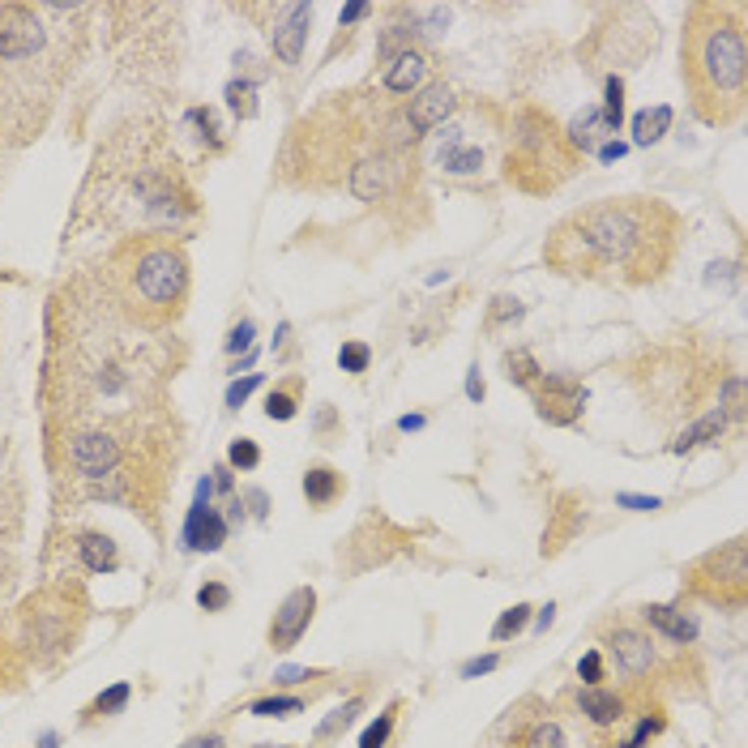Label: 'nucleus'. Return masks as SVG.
<instances>
[{
  "label": "nucleus",
  "instance_id": "f704fd0d",
  "mask_svg": "<svg viewBox=\"0 0 748 748\" xmlns=\"http://www.w3.org/2000/svg\"><path fill=\"white\" fill-rule=\"evenodd\" d=\"M197 603H201L206 612H227V607H232V590H227L223 581H206V586L197 590Z\"/></svg>",
  "mask_w": 748,
  "mask_h": 748
},
{
  "label": "nucleus",
  "instance_id": "dca6fc26",
  "mask_svg": "<svg viewBox=\"0 0 748 748\" xmlns=\"http://www.w3.org/2000/svg\"><path fill=\"white\" fill-rule=\"evenodd\" d=\"M577 705H581V714H586L595 727H616L620 714H624V697L612 693V688H603V684L581 688V693H577Z\"/></svg>",
  "mask_w": 748,
  "mask_h": 748
},
{
  "label": "nucleus",
  "instance_id": "473e14b6",
  "mask_svg": "<svg viewBox=\"0 0 748 748\" xmlns=\"http://www.w3.org/2000/svg\"><path fill=\"white\" fill-rule=\"evenodd\" d=\"M368 360H372L368 342H342V351H338L342 372H368Z\"/></svg>",
  "mask_w": 748,
  "mask_h": 748
},
{
  "label": "nucleus",
  "instance_id": "09e8293b",
  "mask_svg": "<svg viewBox=\"0 0 748 748\" xmlns=\"http://www.w3.org/2000/svg\"><path fill=\"white\" fill-rule=\"evenodd\" d=\"M552 620H556V607L548 603V607H539V616H534V629H539V633H548V629H552Z\"/></svg>",
  "mask_w": 748,
  "mask_h": 748
},
{
  "label": "nucleus",
  "instance_id": "603ef678",
  "mask_svg": "<svg viewBox=\"0 0 748 748\" xmlns=\"http://www.w3.org/2000/svg\"><path fill=\"white\" fill-rule=\"evenodd\" d=\"M398 427H402V432H419V427H424V415H402Z\"/></svg>",
  "mask_w": 748,
  "mask_h": 748
},
{
  "label": "nucleus",
  "instance_id": "aec40b11",
  "mask_svg": "<svg viewBox=\"0 0 748 748\" xmlns=\"http://www.w3.org/2000/svg\"><path fill=\"white\" fill-rule=\"evenodd\" d=\"M671 120H676V111H671L667 103L638 111V116H633V146H654L663 133L671 128Z\"/></svg>",
  "mask_w": 748,
  "mask_h": 748
},
{
  "label": "nucleus",
  "instance_id": "37998d69",
  "mask_svg": "<svg viewBox=\"0 0 748 748\" xmlns=\"http://www.w3.org/2000/svg\"><path fill=\"white\" fill-rule=\"evenodd\" d=\"M616 505H624V509H638V513H650V509H659V496H633V492H620Z\"/></svg>",
  "mask_w": 748,
  "mask_h": 748
},
{
  "label": "nucleus",
  "instance_id": "6e6552de",
  "mask_svg": "<svg viewBox=\"0 0 748 748\" xmlns=\"http://www.w3.org/2000/svg\"><path fill=\"white\" fill-rule=\"evenodd\" d=\"M69 462L82 479H103L120 467V441L111 432H77L69 445Z\"/></svg>",
  "mask_w": 748,
  "mask_h": 748
},
{
  "label": "nucleus",
  "instance_id": "ea45409f",
  "mask_svg": "<svg viewBox=\"0 0 748 748\" xmlns=\"http://www.w3.org/2000/svg\"><path fill=\"white\" fill-rule=\"evenodd\" d=\"M253 334H256V325H253V321H240V325H235L232 334H227V351H232V355H240V351H248V346H253Z\"/></svg>",
  "mask_w": 748,
  "mask_h": 748
},
{
  "label": "nucleus",
  "instance_id": "e433bc0d",
  "mask_svg": "<svg viewBox=\"0 0 748 748\" xmlns=\"http://www.w3.org/2000/svg\"><path fill=\"white\" fill-rule=\"evenodd\" d=\"M577 680H586V688H590V684H603V654H598V650H586V654H581Z\"/></svg>",
  "mask_w": 748,
  "mask_h": 748
},
{
  "label": "nucleus",
  "instance_id": "bb28decb",
  "mask_svg": "<svg viewBox=\"0 0 748 748\" xmlns=\"http://www.w3.org/2000/svg\"><path fill=\"white\" fill-rule=\"evenodd\" d=\"M360 710H363V697H351L346 705H338V710H334V714H329V719L317 727V740H329V736L346 731V727L355 723V714H360Z\"/></svg>",
  "mask_w": 748,
  "mask_h": 748
},
{
  "label": "nucleus",
  "instance_id": "3c124183",
  "mask_svg": "<svg viewBox=\"0 0 748 748\" xmlns=\"http://www.w3.org/2000/svg\"><path fill=\"white\" fill-rule=\"evenodd\" d=\"M214 488L232 492V470H227V467H218V470H214Z\"/></svg>",
  "mask_w": 748,
  "mask_h": 748
},
{
  "label": "nucleus",
  "instance_id": "6ab92c4d",
  "mask_svg": "<svg viewBox=\"0 0 748 748\" xmlns=\"http://www.w3.org/2000/svg\"><path fill=\"white\" fill-rule=\"evenodd\" d=\"M77 552H82V565L90 573H111L116 565H120V556H116V543L107 539V534L90 531L77 539Z\"/></svg>",
  "mask_w": 748,
  "mask_h": 748
},
{
  "label": "nucleus",
  "instance_id": "4468645a",
  "mask_svg": "<svg viewBox=\"0 0 748 748\" xmlns=\"http://www.w3.org/2000/svg\"><path fill=\"white\" fill-rule=\"evenodd\" d=\"M424 77H427V56L406 47V52H394V61L385 69V90L389 94H415V90H424Z\"/></svg>",
  "mask_w": 748,
  "mask_h": 748
},
{
  "label": "nucleus",
  "instance_id": "c85d7f7f",
  "mask_svg": "<svg viewBox=\"0 0 748 748\" xmlns=\"http://www.w3.org/2000/svg\"><path fill=\"white\" fill-rule=\"evenodd\" d=\"M227 107H232L240 120H253V116H256V90H253V82H232V85H227Z\"/></svg>",
  "mask_w": 748,
  "mask_h": 748
},
{
  "label": "nucleus",
  "instance_id": "9d476101",
  "mask_svg": "<svg viewBox=\"0 0 748 748\" xmlns=\"http://www.w3.org/2000/svg\"><path fill=\"white\" fill-rule=\"evenodd\" d=\"M351 192L360 197V201H385L389 192H394V184H398V159L389 154V150H381V154H368V159H360L355 167H351Z\"/></svg>",
  "mask_w": 748,
  "mask_h": 748
},
{
  "label": "nucleus",
  "instance_id": "f257e3e1",
  "mask_svg": "<svg viewBox=\"0 0 748 748\" xmlns=\"http://www.w3.org/2000/svg\"><path fill=\"white\" fill-rule=\"evenodd\" d=\"M680 218L650 197H612L569 214L548 235V265L573 278L654 282L671 265Z\"/></svg>",
  "mask_w": 748,
  "mask_h": 748
},
{
  "label": "nucleus",
  "instance_id": "39448f33",
  "mask_svg": "<svg viewBox=\"0 0 748 748\" xmlns=\"http://www.w3.org/2000/svg\"><path fill=\"white\" fill-rule=\"evenodd\" d=\"M534 406H539V419H548L556 427H569L581 419L586 411V389L573 381V377H556V372H543L534 381Z\"/></svg>",
  "mask_w": 748,
  "mask_h": 748
},
{
  "label": "nucleus",
  "instance_id": "a878e982",
  "mask_svg": "<svg viewBox=\"0 0 748 748\" xmlns=\"http://www.w3.org/2000/svg\"><path fill=\"white\" fill-rule=\"evenodd\" d=\"M531 603H517V607H509V612H500V620L492 624V641H509L517 638L522 629H526V620H531Z\"/></svg>",
  "mask_w": 748,
  "mask_h": 748
},
{
  "label": "nucleus",
  "instance_id": "9b49d317",
  "mask_svg": "<svg viewBox=\"0 0 748 748\" xmlns=\"http://www.w3.org/2000/svg\"><path fill=\"white\" fill-rule=\"evenodd\" d=\"M453 107H458V99H453V90H449L445 82L436 85H424V90H415V99L406 103V125H411V133L415 137H424V133H432L436 125H445L449 116H453Z\"/></svg>",
  "mask_w": 748,
  "mask_h": 748
},
{
  "label": "nucleus",
  "instance_id": "7c9ffc66",
  "mask_svg": "<svg viewBox=\"0 0 748 748\" xmlns=\"http://www.w3.org/2000/svg\"><path fill=\"white\" fill-rule=\"evenodd\" d=\"M296 389H274L270 398H265V419H278V424H287V419H296Z\"/></svg>",
  "mask_w": 748,
  "mask_h": 748
},
{
  "label": "nucleus",
  "instance_id": "8fccbe9b",
  "mask_svg": "<svg viewBox=\"0 0 748 748\" xmlns=\"http://www.w3.org/2000/svg\"><path fill=\"white\" fill-rule=\"evenodd\" d=\"M184 748H223V736H192Z\"/></svg>",
  "mask_w": 748,
  "mask_h": 748
},
{
  "label": "nucleus",
  "instance_id": "b1692460",
  "mask_svg": "<svg viewBox=\"0 0 748 748\" xmlns=\"http://www.w3.org/2000/svg\"><path fill=\"white\" fill-rule=\"evenodd\" d=\"M505 377H509L513 385H522V389H534V381L543 377V368L534 363L531 351H509V355H505Z\"/></svg>",
  "mask_w": 748,
  "mask_h": 748
},
{
  "label": "nucleus",
  "instance_id": "79ce46f5",
  "mask_svg": "<svg viewBox=\"0 0 748 748\" xmlns=\"http://www.w3.org/2000/svg\"><path fill=\"white\" fill-rule=\"evenodd\" d=\"M500 667V654H484V659H470L462 663V680H475V676H488Z\"/></svg>",
  "mask_w": 748,
  "mask_h": 748
},
{
  "label": "nucleus",
  "instance_id": "49530a36",
  "mask_svg": "<svg viewBox=\"0 0 748 748\" xmlns=\"http://www.w3.org/2000/svg\"><path fill=\"white\" fill-rule=\"evenodd\" d=\"M484 394H488V389H484L479 368H470V372H467V398H470V402H484Z\"/></svg>",
  "mask_w": 748,
  "mask_h": 748
},
{
  "label": "nucleus",
  "instance_id": "1a4fd4ad",
  "mask_svg": "<svg viewBox=\"0 0 748 748\" xmlns=\"http://www.w3.org/2000/svg\"><path fill=\"white\" fill-rule=\"evenodd\" d=\"M308 26H313V4H282L278 9V21L270 26V43H274V56L282 64H299Z\"/></svg>",
  "mask_w": 748,
  "mask_h": 748
},
{
  "label": "nucleus",
  "instance_id": "f3484780",
  "mask_svg": "<svg viewBox=\"0 0 748 748\" xmlns=\"http://www.w3.org/2000/svg\"><path fill=\"white\" fill-rule=\"evenodd\" d=\"M342 488H346V479H342L334 467H313L304 470V496H308V505H317V509H325V505H334L342 496Z\"/></svg>",
  "mask_w": 748,
  "mask_h": 748
},
{
  "label": "nucleus",
  "instance_id": "5701e85b",
  "mask_svg": "<svg viewBox=\"0 0 748 748\" xmlns=\"http://www.w3.org/2000/svg\"><path fill=\"white\" fill-rule=\"evenodd\" d=\"M598 116H603L607 133H620V120H624V82H620L616 73L603 85V107H598Z\"/></svg>",
  "mask_w": 748,
  "mask_h": 748
},
{
  "label": "nucleus",
  "instance_id": "ddd939ff",
  "mask_svg": "<svg viewBox=\"0 0 748 748\" xmlns=\"http://www.w3.org/2000/svg\"><path fill=\"white\" fill-rule=\"evenodd\" d=\"M184 543L197 552H218L227 543V517L210 505H192L189 522H184Z\"/></svg>",
  "mask_w": 748,
  "mask_h": 748
},
{
  "label": "nucleus",
  "instance_id": "f03ea898",
  "mask_svg": "<svg viewBox=\"0 0 748 748\" xmlns=\"http://www.w3.org/2000/svg\"><path fill=\"white\" fill-rule=\"evenodd\" d=\"M684 85L705 125H731L744 111L748 43L744 4H697L684 26Z\"/></svg>",
  "mask_w": 748,
  "mask_h": 748
},
{
  "label": "nucleus",
  "instance_id": "4be33fe9",
  "mask_svg": "<svg viewBox=\"0 0 748 748\" xmlns=\"http://www.w3.org/2000/svg\"><path fill=\"white\" fill-rule=\"evenodd\" d=\"M441 167H445L449 175H475V171L484 167V150L449 142V146L441 150Z\"/></svg>",
  "mask_w": 748,
  "mask_h": 748
},
{
  "label": "nucleus",
  "instance_id": "cd10ccee",
  "mask_svg": "<svg viewBox=\"0 0 748 748\" xmlns=\"http://www.w3.org/2000/svg\"><path fill=\"white\" fill-rule=\"evenodd\" d=\"M299 710H304V697H261V702H253L248 714H256V719H287V714H299Z\"/></svg>",
  "mask_w": 748,
  "mask_h": 748
},
{
  "label": "nucleus",
  "instance_id": "20e7f679",
  "mask_svg": "<svg viewBox=\"0 0 748 748\" xmlns=\"http://www.w3.org/2000/svg\"><path fill=\"white\" fill-rule=\"evenodd\" d=\"M184 287H189V265H184V256L167 248V244H154L146 253L137 256V265H133V291L142 304L150 308H175L180 299H184Z\"/></svg>",
  "mask_w": 748,
  "mask_h": 748
},
{
  "label": "nucleus",
  "instance_id": "c9c22d12",
  "mask_svg": "<svg viewBox=\"0 0 748 748\" xmlns=\"http://www.w3.org/2000/svg\"><path fill=\"white\" fill-rule=\"evenodd\" d=\"M659 731H663V714H654V719H650V714H641L638 731H633V736H629L620 748H646V740H654Z\"/></svg>",
  "mask_w": 748,
  "mask_h": 748
},
{
  "label": "nucleus",
  "instance_id": "58836bf2",
  "mask_svg": "<svg viewBox=\"0 0 748 748\" xmlns=\"http://www.w3.org/2000/svg\"><path fill=\"white\" fill-rule=\"evenodd\" d=\"M517 317H522V304H517V299H509V296H496V299H492V317H488L492 329H496L500 321H517Z\"/></svg>",
  "mask_w": 748,
  "mask_h": 748
},
{
  "label": "nucleus",
  "instance_id": "412c9836",
  "mask_svg": "<svg viewBox=\"0 0 748 748\" xmlns=\"http://www.w3.org/2000/svg\"><path fill=\"white\" fill-rule=\"evenodd\" d=\"M603 137H607V125H603V116H598V107H590V111H581L573 125H569V146H577L581 154H590L598 146H603Z\"/></svg>",
  "mask_w": 748,
  "mask_h": 748
},
{
  "label": "nucleus",
  "instance_id": "4c0bfd02",
  "mask_svg": "<svg viewBox=\"0 0 748 748\" xmlns=\"http://www.w3.org/2000/svg\"><path fill=\"white\" fill-rule=\"evenodd\" d=\"M256 385H261V377H256V372H248L244 381H232V385H227V406H232V411H235V406H244L248 398H253Z\"/></svg>",
  "mask_w": 748,
  "mask_h": 748
},
{
  "label": "nucleus",
  "instance_id": "c756f323",
  "mask_svg": "<svg viewBox=\"0 0 748 748\" xmlns=\"http://www.w3.org/2000/svg\"><path fill=\"white\" fill-rule=\"evenodd\" d=\"M526 748H569V740H565L560 723L543 719V723H534V727H531V736H526Z\"/></svg>",
  "mask_w": 748,
  "mask_h": 748
},
{
  "label": "nucleus",
  "instance_id": "0eeeda50",
  "mask_svg": "<svg viewBox=\"0 0 748 748\" xmlns=\"http://www.w3.org/2000/svg\"><path fill=\"white\" fill-rule=\"evenodd\" d=\"M43 47V26L35 9L26 4H4L0 9V56L4 61H26Z\"/></svg>",
  "mask_w": 748,
  "mask_h": 748
},
{
  "label": "nucleus",
  "instance_id": "2eb2a0df",
  "mask_svg": "<svg viewBox=\"0 0 748 748\" xmlns=\"http://www.w3.org/2000/svg\"><path fill=\"white\" fill-rule=\"evenodd\" d=\"M641 620L654 633H663L667 641H676V646H693L697 641V620L688 616V612H680V607H671V603H650L641 612Z\"/></svg>",
  "mask_w": 748,
  "mask_h": 748
},
{
  "label": "nucleus",
  "instance_id": "72a5a7b5",
  "mask_svg": "<svg viewBox=\"0 0 748 748\" xmlns=\"http://www.w3.org/2000/svg\"><path fill=\"white\" fill-rule=\"evenodd\" d=\"M128 693H133V688H128L125 680L111 684L107 693H99V697H94V705H90V710H94V714H116V710H125V705H128Z\"/></svg>",
  "mask_w": 748,
  "mask_h": 748
},
{
  "label": "nucleus",
  "instance_id": "a211bd4d",
  "mask_svg": "<svg viewBox=\"0 0 748 748\" xmlns=\"http://www.w3.org/2000/svg\"><path fill=\"white\" fill-rule=\"evenodd\" d=\"M723 427H727V411L719 406V411H710V415H702L693 427H684L680 436L671 441V453H688V449H702V445H710V441H719L723 436Z\"/></svg>",
  "mask_w": 748,
  "mask_h": 748
},
{
  "label": "nucleus",
  "instance_id": "c03bdc74",
  "mask_svg": "<svg viewBox=\"0 0 748 748\" xmlns=\"http://www.w3.org/2000/svg\"><path fill=\"white\" fill-rule=\"evenodd\" d=\"M299 680H317V671H308V667H278L274 671V684H299Z\"/></svg>",
  "mask_w": 748,
  "mask_h": 748
},
{
  "label": "nucleus",
  "instance_id": "a19ab883",
  "mask_svg": "<svg viewBox=\"0 0 748 748\" xmlns=\"http://www.w3.org/2000/svg\"><path fill=\"white\" fill-rule=\"evenodd\" d=\"M723 402H727L731 415H740V411H744V381H740V377H727V381H723Z\"/></svg>",
  "mask_w": 748,
  "mask_h": 748
},
{
  "label": "nucleus",
  "instance_id": "5fc2aeb1",
  "mask_svg": "<svg viewBox=\"0 0 748 748\" xmlns=\"http://www.w3.org/2000/svg\"><path fill=\"white\" fill-rule=\"evenodd\" d=\"M39 748H56V736H52V731H43V736H39Z\"/></svg>",
  "mask_w": 748,
  "mask_h": 748
},
{
  "label": "nucleus",
  "instance_id": "a18cd8bd",
  "mask_svg": "<svg viewBox=\"0 0 748 748\" xmlns=\"http://www.w3.org/2000/svg\"><path fill=\"white\" fill-rule=\"evenodd\" d=\"M368 13H372V4H363V0H355V4H346V9L338 13V26H355V21H363Z\"/></svg>",
  "mask_w": 748,
  "mask_h": 748
},
{
  "label": "nucleus",
  "instance_id": "393cba45",
  "mask_svg": "<svg viewBox=\"0 0 748 748\" xmlns=\"http://www.w3.org/2000/svg\"><path fill=\"white\" fill-rule=\"evenodd\" d=\"M394 723H398V702H394V705H385L381 714H377L372 723L363 727L360 748H385V744H389V736H394Z\"/></svg>",
  "mask_w": 748,
  "mask_h": 748
},
{
  "label": "nucleus",
  "instance_id": "864d4df0",
  "mask_svg": "<svg viewBox=\"0 0 748 748\" xmlns=\"http://www.w3.org/2000/svg\"><path fill=\"white\" fill-rule=\"evenodd\" d=\"M210 492H214V479H201L197 484V505H210Z\"/></svg>",
  "mask_w": 748,
  "mask_h": 748
},
{
  "label": "nucleus",
  "instance_id": "7ed1b4c3",
  "mask_svg": "<svg viewBox=\"0 0 748 748\" xmlns=\"http://www.w3.org/2000/svg\"><path fill=\"white\" fill-rule=\"evenodd\" d=\"M688 586L702 598L719 603V607H731L740 612L748 598V552L744 539H731L727 548L702 556L693 569H688Z\"/></svg>",
  "mask_w": 748,
  "mask_h": 748
},
{
  "label": "nucleus",
  "instance_id": "f8f14e48",
  "mask_svg": "<svg viewBox=\"0 0 748 748\" xmlns=\"http://www.w3.org/2000/svg\"><path fill=\"white\" fill-rule=\"evenodd\" d=\"M607 650H612V659H616V667L624 676H646L654 667V641L646 638L641 629L620 624L616 633L607 638Z\"/></svg>",
  "mask_w": 748,
  "mask_h": 748
},
{
  "label": "nucleus",
  "instance_id": "423d86ee",
  "mask_svg": "<svg viewBox=\"0 0 748 748\" xmlns=\"http://www.w3.org/2000/svg\"><path fill=\"white\" fill-rule=\"evenodd\" d=\"M313 616H317V590H313V586H296L291 595L278 603L274 620H270V646H274V650H291V646L308 633Z\"/></svg>",
  "mask_w": 748,
  "mask_h": 748
},
{
  "label": "nucleus",
  "instance_id": "de8ad7c7",
  "mask_svg": "<svg viewBox=\"0 0 748 748\" xmlns=\"http://www.w3.org/2000/svg\"><path fill=\"white\" fill-rule=\"evenodd\" d=\"M624 142H603V146H598V159H603V163H616V159H624Z\"/></svg>",
  "mask_w": 748,
  "mask_h": 748
},
{
  "label": "nucleus",
  "instance_id": "2f4dec72",
  "mask_svg": "<svg viewBox=\"0 0 748 748\" xmlns=\"http://www.w3.org/2000/svg\"><path fill=\"white\" fill-rule=\"evenodd\" d=\"M227 462H232L235 470H253V467H261V449H256V441L240 436V441H232V449H227Z\"/></svg>",
  "mask_w": 748,
  "mask_h": 748
}]
</instances>
